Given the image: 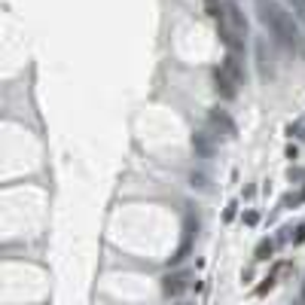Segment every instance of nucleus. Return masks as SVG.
Masks as SVG:
<instances>
[{
  "instance_id": "nucleus-8",
  "label": "nucleus",
  "mask_w": 305,
  "mask_h": 305,
  "mask_svg": "<svg viewBox=\"0 0 305 305\" xmlns=\"http://www.w3.org/2000/svg\"><path fill=\"white\" fill-rule=\"evenodd\" d=\"M302 296H305V284H302Z\"/></svg>"
},
{
  "instance_id": "nucleus-7",
  "label": "nucleus",
  "mask_w": 305,
  "mask_h": 305,
  "mask_svg": "<svg viewBox=\"0 0 305 305\" xmlns=\"http://www.w3.org/2000/svg\"><path fill=\"white\" fill-rule=\"evenodd\" d=\"M193 186H199V189H208V177H205V174H196V171H193Z\"/></svg>"
},
{
  "instance_id": "nucleus-6",
  "label": "nucleus",
  "mask_w": 305,
  "mask_h": 305,
  "mask_svg": "<svg viewBox=\"0 0 305 305\" xmlns=\"http://www.w3.org/2000/svg\"><path fill=\"white\" fill-rule=\"evenodd\" d=\"M272 250H275V244L265 238V241H259V247H256V259H269L272 256Z\"/></svg>"
},
{
  "instance_id": "nucleus-5",
  "label": "nucleus",
  "mask_w": 305,
  "mask_h": 305,
  "mask_svg": "<svg viewBox=\"0 0 305 305\" xmlns=\"http://www.w3.org/2000/svg\"><path fill=\"white\" fill-rule=\"evenodd\" d=\"M186 281H189V275H186V272L168 275V278H165V293H168V296H177V293L186 287Z\"/></svg>"
},
{
  "instance_id": "nucleus-3",
  "label": "nucleus",
  "mask_w": 305,
  "mask_h": 305,
  "mask_svg": "<svg viewBox=\"0 0 305 305\" xmlns=\"http://www.w3.org/2000/svg\"><path fill=\"white\" fill-rule=\"evenodd\" d=\"M214 80H217V92H220L223 98H235V95H238V86H241V83L235 80L232 73H226L223 67L214 70Z\"/></svg>"
},
{
  "instance_id": "nucleus-4",
  "label": "nucleus",
  "mask_w": 305,
  "mask_h": 305,
  "mask_svg": "<svg viewBox=\"0 0 305 305\" xmlns=\"http://www.w3.org/2000/svg\"><path fill=\"white\" fill-rule=\"evenodd\" d=\"M193 149H196L199 159H211L214 149H217L214 134H211V131H196V134H193Z\"/></svg>"
},
{
  "instance_id": "nucleus-1",
  "label": "nucleus",
  "mask_w": 305,
  "mask_h": 305,
  "mask_svg": "<svg viewBox=\"0 0 305 305\" xmlns=\"http://www.w3.org/2000/svg\"><path fill=\"white\" fill-rule=\"evenodd\" d=\"M259 19H262V25L272 31V37L281 43V46H287V49H296L299 46V28H296V22H293V16L281 7V4H272V0H259Z\"/></svg>"
},
{
  "instance_id": "nucleus-2",
  "label": "nucleus",
  "mask_w": 305,
  "mask_h": 305,
  "mask_svg": "<svg viewBox=\"0 0 305 305\" xmlns=\"http://www.w3.org/2000/svg\"><path fill=\"white\" fill-rule=\"evenodd\" d=\"M208 125H211V134L217 137V134H223V137H235V122L229 119V113L226 110H211L208 113Z\"/></svg>"
}]
</instances>
